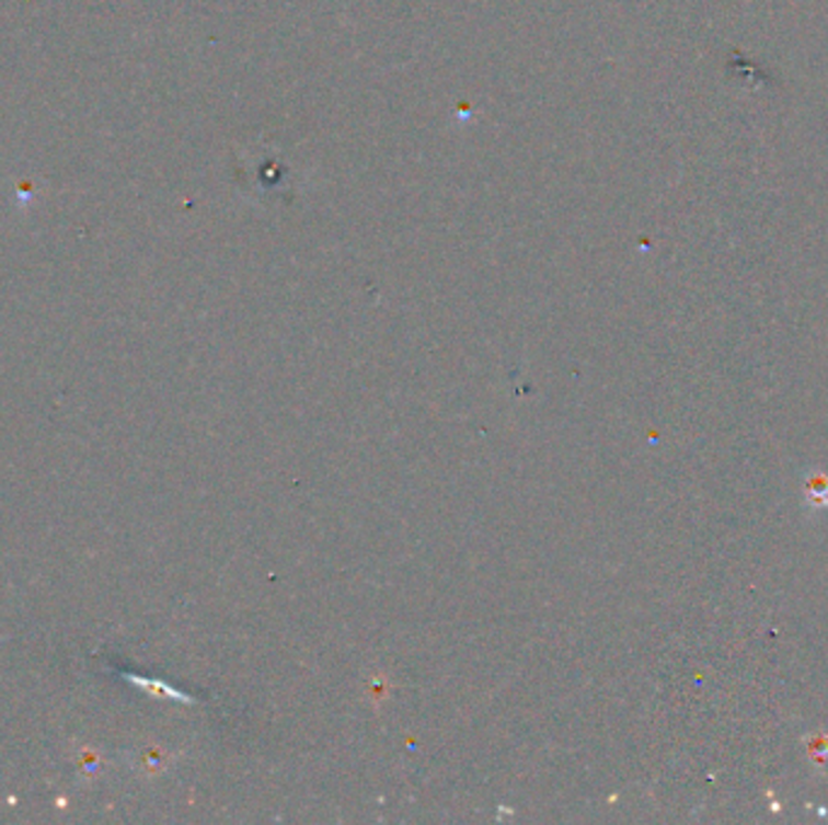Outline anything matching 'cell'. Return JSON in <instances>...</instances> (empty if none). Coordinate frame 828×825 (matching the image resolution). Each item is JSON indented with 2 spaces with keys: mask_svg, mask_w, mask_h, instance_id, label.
Instances as JSON below:
<instances>
[{
  "mask_svg": "<svg viewBox=\"0 0 828 825\" xmlns=\"http://www.w3.org/2000/svg\"><path fill=\"white\" fill-rule=\"evenodd\" d=\"M809 499L814 504H828V480L824 474H814L809 480Z\"/></svg>",
  "mask_w": 828,
  "mask_h": 825,
  "instance_id": "cell-1",
  "label": "cell"
}]
</instances>
